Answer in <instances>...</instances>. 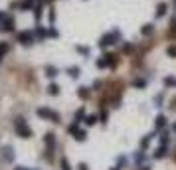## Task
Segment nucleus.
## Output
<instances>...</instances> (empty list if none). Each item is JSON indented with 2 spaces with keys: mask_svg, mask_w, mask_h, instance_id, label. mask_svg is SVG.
I'll use <instances>...</instances> for the list:
<instances>
[{
  "mask_svg": "<svg viewBox=\"0 0 176 170\" xmlns=\"http://www.w3.org/2000/svg\"><path fill=\"white\" fill-rule=\"evenodd\" d=\"M16 132H18L22 139H28V136H32L30 127H26V123H24L22 117H20V119H16Z\"/></svg>",
  "mask_w": 176,
  "mask_h": 170,
  "instance_id": "obj_3",
  "label": "nucleus"
},
{
  "mask_svg": "<svg viewBox=\"0 0 176 170\" xmlns=\"http://www.w3.org/2000/svg\"><path fill=\"white\" fill-rule=\"evenodd\" d=\"M164 125H166V117H164V115H158L156 119H154V127H156L158 131H162Z\"/></svg>",
  "mask_w": 176,
  "mask_h": 170,
  "instance_id": "obj_8",
  "label": "nucleus"
},
{
  "mask_svg": "<svg viewBox=\"0 0 176 170\" xmlns=\"http://www.w3.org/2000/svg\"><path fill=\"white\" fill-rule=\"evenodd\" d=\"M47 36H50V38H57V30H56V28H50Z\"/></svg>",
  "mask_w": 176,
  "mask_h": 170,
  "instance_id": "obj_30",
  "label": "nucleus"
},
{
  "mask_svg": "<svg viewBox=\"0 0 176 170\" xmlns=\"http://www.w3.org/2000/svg\"><path fill=\"white\" fill-rule=\"evenodd\" d=\"M166 54L170 57H176V46H168V50H166Z\"/></svg>",
  "mask_w": 176,
  "mask_h": 170,
  "instance_id": "obj_25",
  "label": "nucleus"
},
{
  "mask_svg": "<svg viewBox=\"0 0 176 170\" xmlns=\"http://www.w3.org/2000/svg\"><path fill=\"white\" fill-rule=\"evenodd\" d=\"M79 97H83V99H87V97H89L87 87H79Z\"/></svg>",
  "mask_w": 176,
  "mask_h": 170,
  "instance_id": "obj_21",
  "label": "nucleus"
},
{
  "mask_svg": "<svg viewBox=\"0 0 176 170\" xmlns=\"http://www.w3.org/2000/svg\"><path fill=\"white\" fill-rule=\"evenodd\" d=\"M47 91H50V95H57V93H60V87H57L56 83H52L50 87H47Z\"/></svg>",
  "mask_w": 176,
  "mask_h": 170,
  "instance_id": "obj_19",
  "label": "nucleus"
},
{
  "mask_svg": "<svg viewBox=\"0 0 176 170\" xmlns=\"http://www.w3.org/2000/svg\"><path fill=\"white\" fill-rule=\"evenodd\" d=\"M61 170H71V168H69V164H67V160H65V158L61 160Z\"/></svg>",
  "mask_w": 176,
  "mask_h": 170,
  "instance_id": "obj_33",
  "label": "nucleus"
},
{
  "mask_svg": "<svg viewBox=\"0 0 176 170\" xmlns=\"http://www.w3.org/2000/svg\"><path fill=\"white\" fill-rule=\"evenodd\" d=\"M172 131H174V132H176V123H174V127H172Z\"/></svg>",
  "mask_w": 176,
  "mask_h": 170,
  "instance_id": "obj_35",
  "label": "nucleus"
},
{
  "mask_svg": "<svg viewBox=\"0 0 176 170\" xmlns=\"http://www.w3.org/2000/svg\"><path fill=\"white\" fill-rule=\"evenodd\" d=\"M166 10H168V4L166 2H160L156 6V12H154V16H156V18H162L164 14H166Z\"/></svg>",
  "mask_w": 176,
  "mask_h": 170,
  "instance_id": "obj_6",
  "label": "nucleus"
},
{
  "mask_svg": "<svg viewBox=\"0 0 176 170\" xmlns=\"http://www.w3.org/2000/svg\"><path fill=\"white\" fill-rule=\"evenodd\" d=\"M46 75H47V77H56V75H57V69H56L54 65H47V67H46Z\"/></svg>",
  "mask_w": 176,
  "mask_h": 170,
  "instance_id": "obj_15",
  "label": "nucleus"
},
{
  "mask_svg": "<svg viewBox=\"0 0 176 170\" xmlns=\"http://www.w3.org/2000/svg\"><path fill=\"white\" fill-rule=\"evenodd\" d=\"M54 135H52V132H47V135H46V145H47V148H50V150H47V152H52V148H54Z\"/></svg>",
  "mask_w": 176,
  "mask_h": 170,
  "instance_id": "obj_12",
  "label": "nucleus"
},
{
  "mask_svg": "<svg viewBox=\"0 0 176 170\" xmlns=\"http://www.w3.org/2000/svg\"><path fill=\"white\" fill-rule=\"evenodd\" d=\"M160 142L166 146V142H168V132H162V135H160Z\"/></svg>",
  "mask_w": 176,
  "mask_h": 170,
  "instance_id": "obj_28",
  "label": "nucleus"
},
{
  "mask_svg": "<svg viewBox=\"0 0 176 170\" xmlns=\"http://www.w3.org/2000/svg\"><path fill=\"white\" fill-rule=\"evenodd\" d=\"M79 170H87V164H79Z\"/></svg>",
  "mask_w": 176,
  "mask_h": 170,
  "instance_id": "obj_34",
  "label": "nucleus"
},
{
  "mask_svg": "<svg viewBox=\"0 0 176 170\" xmlns=\"http://www.w3.org/2000/svg\"><path fill=\"white\" fill-rule=\"evenodd\" d=\"M8 50H10V46L6 44V42H0V61H2V57L8 54Z\"/></svg>",
  "mask_w": 176,
  "mask_h": 170,
  "instance_id": "obj_11",
  "label": "nucleus"
},
{
  "mask_svg": "<svg viewBox=\"0 0 176 170\" xmlns=\"http://www.w3.org/2000/svg\"><path fill=\"white\" fill-rule=\"evenodd\" d=\"M137 162H138V164L145 162V152H138V154H137Z\"/></svg>",
  "mask_w": 176,
  "mask_h": 170,
  "instance_id": "obj_31",
  "label": "nucleus"
},
{
  "mask_svg": "<svg viewBox=\"0 0 176 170\" xmlns=\"http://www.w3.org/2000/svg\"><path fill=\"white\" fill-rule=\"evenodd\" d=\"M135 87H138V89L147 87V81H145V79H137V81H135Z\"/></svg>",
  "mask_w": 176,
  "mask_h": 170,
  "instance_id": "obj_26",
  "label": "nucleus"
},
{
  "mask_svg": "<svg viewBox=\"0 0 176 170\" xmlns=\"http://www.w3.org/2000/svg\"><path fill=\"white\" fill-rule=\"evenodd\" d=\"M174 8H176V0H174Z\"/></svg>",
  "mask_w": 176,
  "mask_h": 170,
  "instance_id": "obj_37",
  "label": "nucleus"
},
{
  "mask_svg": "<svg viewBox=\"0 0 176 170\" xmlns=\"http://www.w3.org/2000/svg\"><path fill=\"white\" fill-rule=\"evenodd\" d=\"M75 50H77V51H79V54H81V56H85V57L89 56V47H85V46H77Z\"/></svg>",
  "mask_w": 176,
  "mask_h": 170,
  "instance_id": "obj_18",
  "label": "nucleus"
},
{
  "mask_svg": "<svg viewBox=\"0 0 176 170\" xmlns=\"http://www.w3.org/2000/svg\"><path fill=\"white\" fill-rule=\"evenodd\" d=\"M38 117H42V119H50V121H54V123L60 121V115H57L56 111H52V109H38Z\"/></svg>",
  "mask_w": 176,
  "mask_h": 170,
  "instance_id": "obj_5",
  "label": "nucleus"
},
{
  "mask_svg": "<svg viewBox=\"0 0 176 170\" xmlns=\"http://www.w3.org/2000/svg\"><path fill=\"white\" fill-rule=\"evenodd\" d=\"M18 6H20V10H24V12H26V10H30L32 6H34V0H24V2H20Z\"/></svg>",
  "mask_w": 176,
  "mask_h": 170,
  "instance_id": "obj_13",
  "label": "nucleus"
},
{
  "mask_svg": "<svg viewBox=\"0 0 176 170\" xmlns=\"http://www.w3.org/2000/svg\"><path fill=\"white\" fill-rule=\"evenodd\" d=\"M170 36H176V18L170 20Z\"/></svg>",
  "mask_w": 176,
  "mask_h": 170,
  "instance_id": "obj_20",
  "label": "nucleus"
},
{
  "mask_svg": "<svg viewBox=\"0 0 176 170\" xmlns=\"http://www.w3.org/2000/svg\"><path fill=\"white\" fill-rule=\"evenodd\" d=\"M67 73H69L71 77H79V73H81V69H79L77 65H73V67H69V69H67Z\"/></svg>",
  "mask_w": 176,
  "mask_h": 170,
  "instance_id": "obj_16",
  "label": "nucleus"
},
{
  "mask_svg": "<svg viewBox=\"0 0 176 170\" xmlns=\"http://www.w3.org/2000/svg\"><path fill=\"white\" fill-rule=\"evenodd\" d=\"M36 36H38V38H46L47 32H46L44 28H36Z\"/></svg>",
  "mask_w": 176,
  "mask_h": 170,
  "instance_id": "obj_22",
  "label": "nucleus"
},
{
  "mask_svg": "<svg viewBox=\"0 0 176 170\" xmlns=\"http://www.w3.org/2000/svg\"><path fill=\"white\" fill-rule=\"evenodd\" d=\"M117 65V56L113 54H105V56H101V60H97V67H115Z\"/></svg>",
  "mask_w": 176,
  "mask_h": 170,
  "instance_id": "obj_2",
  "label": "nucleus"
},
{
  "mask_svg": "<svg viewBox=\"0 0 176 170\" xmlns=\"http://www.w3.org/2000/svg\"><path fill=\"white\" fill-rule=\"evenodd\" d=\"M152 156H154V158H164V156H166V146H164V145H162V146H158L156 150H154V154H152Z\"/></svg>",
  "mask_w": 176,
  "mask_h": 170,
  "instance_id": "obj_10",
  "label": "nucleus"
},
{
  "mask_svg": "<svg viewBox=\"0 0 176 170\" xmlns=\"http://www.w3.org/2000/svg\"><path fill=\"white\" fill-rule=\"evenodd\" d=\"M16 40H18L22 46H32V44H34V34L28 32V30H24V32H20V34H18V38H16Z\"/></svg>",
  "mask_w": 176,
  "mask_h": 170,
  "instance_id": "obj_4",
  "label": "nucleus"
},
{
  "mask_svg": "<svg viewBox=\"0 0 176 170\" xmlns=\"http://www.w3.org/2000/svg\"><path fill=\"white\" fill-rule=\"evenodd\" d=\"M152 136H154V135H147V136H145V139H142V141H141V148H142V150H145V148H147L148 145H151V141H152Z\"/></svg>",
  "mask_w": 176,
  "mask_h": 170,
  "instance_id": "obj_14",
  "label": "nucleus"
},
{
  "mask_svg": "<svg viewBox=\"0 0 176 170\" xmlns=\"http://www.w3.org/2000/svg\"><path fill=\"white\" fill-rule=\"evenodd\" d=\"M113 170H119V168H113Z\"/></svg>",
  "mask_w": 176,
  "mask_h": 170,
  "instance_id": "obj_39",
  "label": "nucleus"
},
{
  "mask_svg": "<svg viewBox=\"0 0 176 170\" xmlns=\"http://www.w3.org/2000/svg\"><path fill=\"white\" fill-rule=\"evenodd\" d=\"M18 170H26V168H18Z\"/></svg>",
  "mask_w": 176,
  "mask_h": 170,
  "instance_id": "obj_38",
  "label": "nucleus"
},
{
  "mask_svg": "<svg viewBox=\"0 0 176 170\" xmlns=\"http://www.w3.org/2000/svg\"><path fill=\"white\" fill-rule=\"evenodd\" d=\"M119 38H121L119 30L109 32V34H105L103 38L99 40V47H109V46H113V44H117V40H119Z\"/></svg>",
  "mask_w": 176,
  "mask_h": 170,
  "instance_id": "obj_1",
  "label": "nucleus"
},
{
  "mask_svg": "<svg viewBox=\"0 0 176 170\" xmlns=\"http://www.w3.org/2000/svg\"><path fill=\"white\" fill-rule=\"evenodd\" d=\"M12 30H14V18L6 16V20H4V26H2V32H12Z\"/></svg>",
  "mask_w": 176,
  "mask_h": 170,
  "instance_id": "obj_7",
  "label": "nucleus"
},
{
  "mask_svg": "<svg viewBox=\"0 0 176 170\" xmlns=\"http://www.w3.org/2000/svg\"><path fill=\"white\" fill-rule=\"evenodd\" d=\"M164 85H166V87H174L176 85V77H172V75L164 77Z\"/></svg>",
  "mask_w": 176,
  "mask_h": 170,
  "instance_id": "obj_17",
  "label": "nucleus"
},
{
  "mask_svg": "<svg viewBox=\"0 0 176 170\" xmlns=\"http://www.w3.org/2000/svg\"><path fill=\"white\" fill-rule=\"evenodd\" d=\"M83 117H85V111H83V109H79L77 113H75V123H79V121H81Z\"/></svg>",
  "mask_w": 176,
  "mask_h": 170,
  "instance_id": "obj_23",
  "label": "nucleus"
},
{
  "mask_svg": "<svg viewBox=\"0 0 176 170\" xmlns=\"http://www.w3.org/2000/svg\"><path fill=\"white\" fill-rule=\"evenodd\" d=\"M4 20H6V14L0 12V30H2V26H4Z\"/></svg>",
  "mask_w": 176,
  "mask_h": 170,
  "instance_id": "obj_32",
  "label": "nucleus"
},
{
  "mask_svg": "<svg viewBox=\"0 0 176 170\" xmlns=\"http://www.w3.org/2000/svg\"><path fill=\"white\" fill-rule=\"evenodd\" d=\"M34 10H36V12H34V16H36V20H40V16H42V6H36Z\"/></svg>",
  "mask_w": 176,
  "mask_h": 170,
  "instance_id": "obj_29",
  "label": "nucleus"
},
{
  "mask_svg": "<svg viewBox=\"0 0 176 170\" xmlns=\"http://www.w3.org/2000/svg\"><path fill=\"white\" fill-rule=\"evenodd\" d=\"M123 51H125V54H131L133 51V44H123Z\"/></svg>",
  "mask_w": 176,
  "mask_h": 170,
  "instance_id": "obj_27",
  "label": "nucleus"
},
{
  "mask_svg": "<svg viewBox=\"0 0 176 170\" xmlns=\"http://www.w3.org/2000/svg\"><path fill=\"white\" fill-rule=\"evenodd\" d=\"M142 170H151V168H148V166H145V168H142Z\"/></svg>",
  "mask_w": 176,
  "mask_h": 170,
  "instance_id": "obj_36",
  "label": "nucleus"
},
{
  "mask_svg": "<svg viewBox=\"0 0 176 170\" xmlns=\"http://www.w3.org/2000/svg\"><path fill=\"white\" fill-rule=\"evenodd\" d=\"M152 32H154V26H152V24H145V26L141 28V34H142V36H152Z\"/></svg>",
  "mask_w": 176,
  "mask_h": 170,
  "instance_id": "obj_9",
  "label": "nucleus"
},
{
  "mask_svg": "<svg viewBox=\"0 0 176 170\" xmlns=\"http://www.w3.org/2000/svg\"><path fill=\"white\" fill-rule=\"evenodd\" d=\"M85 123H87V125H95V123H97V117H95V115H89L87 119H85Z\"/></svg>",
  "mask_w": 176,
  "mask_h": 170,
  "instance_id": "obj_24",
  "label": "nucleus"
}]
</instances>
